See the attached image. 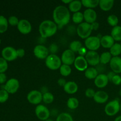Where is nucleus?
<instances>
[{
  "label": "nucleus",
  "mask_w": 121,
  "mask_h": 121,
  "mask_svg": "<svg viewBox=\"0 0 121 121\" xmlns=\"http://www.w3.org/2000/svg\"><path fill=\"white\" fill-rule=\"evenodd\" d=\"M53 18L57 27L60 28H62L70 22V13L69 9L65 6H57L53 11Z\"/></svg>",
  "instance_id": "1"
},
{
  "label": "nucleus",
  "mask_w": 121,
  "mask_h": 121,
  "mask_svg": "<svg viewBox=\"0 0 121 121\" xmlns=\"http://www.w3.org/2000/svg\"><path fill=\"white\" fill-rule=\"evenodd\" d=\"M56 24L52 20H47L42 21L39 26V33L42 38H48L54 35L57 31Z\"/></svg>",
  "instance_id": "2"
},
{
  "label": "nucleus",
  "mask_w": 121,
  "mask_h": 121,
  "mask_svg": "<svg viewBox=\"0 0 121 121\" xmlns=\"http://www.w3.org/2000/svg\"><path fill=\"white\" fill-rule=\"evenodd\" d=\"M61 58L59 57L56 54H51L46 58L45 64L47 67L52 70H56L61 67L62 65Z\"/></svg>",
  "instance_id": "3"
},
{
  "label": "nucleus",
  "mask_w": 121,
  "mask_h": 121,
  "mask_svg": "<svg viewBox=\"0 0 121 121\" xmlns=\"http://www.w3.org/2000/svg\"><path fill=\"white\" fill-rule=\"evenodd\" d=\"M77 34L81 39H87L91 36V34L93 31L92 25L86 22H83L80 24L77 28Z\"/></svg>",
  "instance_id": "4"
},
{
  "label": "nucleus",
  "mask_w": 121,
  "mask_h": 121,
  "mask_svg": "<svg viewBox=\"0 0 121 121\" xmlns=\"http://www.w3.org/2000/svg\"><path fill=\"white\" fill-rule=\"evenodd\" d=\"M121 104L118 99L111 100L108 103L105 107V112L108 116L113 117L120 111Z\"/></svg>",
  "instance_id": "5"
},
{
  "label": "nucleus",
  "mask_w": 121,
  "mask_h": 121,
  "mask_svg": "<svg viewBox=\"0 0 121 121\" xmlns=\"http://www.w3.org/2000/svg\"><path fill=\"white\" fill-rule=\"evenodd\" d=\"M85 47L89 51H96L100 47V38L98 36H90L85 41Z\"/></svg>",
  "instance_id": "6"
},
{
  "label": "nucleus",
  "mask_w": 121,
  "mask_h": 121,
  "mask_svg": "<svg viewBox=\"0 0 121 121\" xmlns=\"http://www.w3.org/2000/svg\"><path fill=\"white\" fill-rule=\"evenodd\" d=\"M1 56L7 61H13L18 58L17 50L11 46L5 47L1 51Z\"/></svg>",
  "instance_id": "7"
},
{
  "label": "nucleus",
  "mask_w": 121,
  "mask_h": 121,
  "mask_svg": "<svg viewBox=\"0 0 121 121\" xmlns=\"http://www.w3.org/2000/svg\"><path fill=\"white\" fill-rule=\"evenodd\" d=\"M35 113L37 118L40 120L44 121L49 119L50 112L46 106L43 105H38L35 109Z\"/></svg>",
  "instance_id": "8"
},
{
  "label": "nucleus",
  "mask_w": 121,
  "mask_h": 121,
  "mask_svg": "<svg viewBox=\"0 0 121 121\" xmlns=\"http://www.w3.org/2000/svg\"><path fill=\"white\" fill-rule=\"evenodd\" d=\"M19 87L20 82L18 80L15 78H11L5 83V85L4 86V89L9 94H14L17 92Z\"/></svg>",
  "instance_id": "9"
},
{
  "label": "nucleus",
  "mask_w": 121,
  "mask_h": 121,
  "mask_svg": "<svg viewBox=\"0 0 121 121\" xmlns=\"http://www.w3.org/2000/svg\"><path fill=\"white\" fill-rule=\"evenodd\" d=\"M27 100L33 105H40L43 101V94L40 91L33 90L30 91L27 96Z\"/></svg>",
  "instance_id": "10"
},
{
  "label": "nucleus",
  "mask_w": 121,
  "mask_h": 121,
  "mask_svg": "<svg viewBox=\"0 0 121 121\" xmlns=\"http://www.w3.org/2000/svg\"><path fill=\"white\" fill-rule=\"evenodd\" d=\"M85 57L91 66H96L100 63V55L96 51H88Z\"/></svg>",
  "instance_id": "11"
},
{
  "label": "nucleus",
  "mask_w": 121,
  "mask_h": 121,
  "mask_svg": "<svg viewBox=\"0 0 121 121\" xmlns=\"http://www.w3.org/2000/svg\"><path fill=\"white\" fill-rule=\"evenodd\" d=\"M75 53L70 49H67L63 52L61 57V60L63 64L70 66L74 64L75 61Z\"/></svg>",
  "instance_id": "12"
},
{
  "label": "nucleus",
  "mask_w": 121,
  "mask_h": 121,
  "mask_svg": "<svg viewBox=\"0 0 121 121\" xmlns=\"http://www.w3.org/2000/svg\"><path fill=\"white\" fill-rule=\"evenodd\" d=\"M34 56L37 59H46L49 55V50L46 46L41 44L37 45L33 50Z\"/></svg>",
  "instance_id": "13"
},
{
  "label": "nucleus",
  "mask_w": 121,
  "mask_h": 121,
  "mask_svg": "<svg viewBox=\"0 0 121 121\" xmlns=\"http://www.w3.org/2000/svg\"><path fill=\"white\" fill-rule=\"evenodd\" d=\"M17 29L21 34H28L31 31L32 26L29 21L26 19H22L19 21Z\"/></svg>",
  "instance_id": "14"
},
{
  "label": "nucleus",
  "mask_w": 121,
  "mask_h": 121,
  "mask_svg": "<svg viewBox=\"0 0 121 121\" xmlns=\"http://www.w3.org/2000/svg\"><path fill=\"white\" fill-rule=\"evenodd\" d=\"M74 66L78 70L80 71V72L85 71L88 68L87 67L88 63L85 57L83 56H80L76 57L75 61L74 62Z\"/></svg>",
  "instance_id": "15"
},
{
  "label": "nucleus",
  "mask_w": 121,
  "mask_h": 121,
  "mask_svg": "<svg viewBox=\"0 0 121 121\" xmlns=\"http://www.w3.org/2000/svg\"><path fill=\"white\" fill-rule=\"evenodd\" d=\"M109 82L107 74L104 73H100L95 78L94 80L95 85L98 88H104L106 87Z\"/></svg>",
  "instance_id": "16"
},
{
  "label": "nucleus",
  "mask_w": 121,
  "mask_h": 121,
  "mask_svg": "<svg viewBox=\"0 0 121 121\" xmlns=\"http://www.w3.org/2000/svg\"><path fill=\"white\" fill-rule=\"evenodd\" d=\"M109 65L112 72L118 74L121 73V57H112Z\"/></svg>",
  "instance_id": "17"
},
{
  "label": "nucleus",
  "mask_w": 121,
  "mask_h": 121,
  "mask_svg": "<svg viewBox=\"0 0 121 121\" xmlns=\"http://www.w3.org/2000/svg\"><path fill=\"white\" fill-rule=\"evenodd\" d=\"M83 17L85 22L91 24L96 22L97 19V14L93 9H86L83 13Z\"/></svg>",
  "instance_id": "18"
},
{
  "label": "nucleus",
  "mask_w": 121,
  "mask_h": 121,
  "mask_svg": "<svg viewBox=\"0 0 121 121\" xmlns=\"http://www.w3.org/2000/svg\"><path fill=\"white\" fill-rule=\"evenodd\" d=\"M109 99V95L106 92L103 91H99L96 92L95 95L93 97L95 101L98 104H105Z\"/></svg>",
  "instance_id": "19"
},
{
  "label": "nucleus",
  "mask_w": 121,
  "mask_h": 121,
  "mask_svg": "<svg viewBox=\"0 0 121 121\" xmlns=\"http://www.w3.org/2000/svg\"><path fill=\"white\" fill-rule=\"evenodd\" d=\"M115 44V40L111 35H105L100 38V45L105 48H111Z\"/></svg>",
  "instance_id": "20"
},
{
  "label": "nucleus",
  "mask_w": 121,
  "mask_h": 121,
  "mask_svg": "<svg viewBox=\"0 0 121 121\" xmlns=\"http://www.w3.org/2000/svg\"><path fill=\"white\" fill-rule=\"evenodd\" d=\"M63 89L65 92L68 94H74L78 91V86L74 82L69 81L66 83L65 86L63 87Z\"/></svg>",
  "instance_id": "21"
},
{
  "label": "nucleus",
  "mask_w": 121,
  "mask_h": 121,
  "mask_svg": "<svg viewBox=\"0 0 121 121\" xmlns=\"http://www.w3.org/2000/svg\"><path fill=\"white\" fill-rule=\"evenodd\" d=\"M114 5L113 0H100L99 7L104 11H109L111 10Z\"/></svg>",
  "instance_id": "22"
},
{
  "label": "nucleus",
  "mask_w": 121,
  "mask_h": 121,
  "mask_svg": "<svg viewBox=\"0 0 121 121\" xmlns=\"http://www.w3.org/2000/svg\"><path fill=\"white\" fill-rule=\"evenodd\" d=\"M82 1H79V0H74V1H72L69 4V9L70 11L75 13L77 12H79L80 9L82 8Z\"/></svg>",
  "instance_id": "23"
},
{
  "label": "nucleus",
  "mask_w": 121,
  "mask_h": 121,
  "mask_svg": "<svg viewBox=\"0 0 121 121\" xmlns=\"http://www.w3.org/2000/svg\"><path fill=\"white\" fill-rule=\"evenodd\" d=\"M99 74L96 69L94 67H91L87 68L85 71V76L88 79H95V78Z\"/></svg>",
  "instance_id": "24"
},
{
  "label": "nucleus",
  "mask_w": 121,
  "mask_h": 121,
  "mask_svg": "<svg viewBox=\"0 0 121 121\" xmlns=\"http://www.w3.org/2000/svg\"><path fill=\"white\" fill-rule=\"evenodd\" d=\"M111 35L115 41H121V26H117L113 27L111 31Z\"/></svg>",
  "instance_id": "25"
},
{
  "label": "nucleus",
  "mask_w": 121,
  "mask_h": 121,
  "mask_svg": "<svg viewBox=\"0 0 121 121\" xmlns=\"http://www.w3.org/2000/svg\"><path fill=\"white\" fill-rule=\"evenodd\" d=\"M81 1L82 5L87 9H93L99 4V0H83Z\"/></svg>",
  "instance_id": "26"
},
{
  "label": "nucleus",
  "mask_w": 121,
  "mask_h": 121,
  "mask_svg": "<svg viewBox=\"0 0 121 121\" xmlns=\"http://www.w3.org/2000/svg\"><path fill=\"white\" fill-rule=\"evenodd\" d=\"M110 53L113 57H118L121 54V43H116L110 48Z\"/></svg>",
  "instance_id": "27"
},
{
  "label": "nucleus",
  "mask_w": 121,
  "mask_h": 121,
  "mask_svg": "<svg viewBox=\"0 0 121 121\" xmlns=\"http://www.w3.org/2000/svg\"><path fill=\"white\" fill-rule=\"evenodd\" d=\"M112 58V56L111 55L110 52H104V53H102L101 55L100 56V63L104 65L109 63Z\"/></svg>",
  "instance_id": "28"
},
{
  "label": "nucleus",
  "mask_w": 121,
  "mask_h": 121,
  "mask_svg": "<svg viewBox=\"0 0 121 121\" xmlns=\"http://www.w3.org/2000/svg\"><path fill=\"white\" fill-rule=\"evenodd\" d=\"M8 24V19L3 15H0V33H4L7 30Z\"/></svg>",
  "instance_id": "29"
},
{
  "label": "nucleus",
  "mask_w": 121,
  "mask_h": 121,
  "mask_svg": "<svg viewBox=\"0 0 121 121\" xmlns=\"http://www.w3.org/2000/svg\"><path fill=\"white\" fill-rule=\"evenodd\" d=\"M79 105V102L77 98L72 97L68 99L67 102V107L72 110L76 109L78 108Z\"/></svg>",
  "instance_id": "30"
},
{
  "label": "nucleus",
  "mask_w": 121,
  "mask_h": 121,
  "mask_svg": "<svg viewBox=\"0 0 121 121\" xmlns=\"http://www.w3.org/2000/svg\"><path fill=\"white\" fill-rule=\"evenodd\" d=\"M83 47L82 44L80 41L78 40H74V41H72L69 45V49L72 50V52H74V53H76L79 51V50Z\"/></svg>",
  "instance_id": "31"
},
{
  "label": "nucleus",
  "mask_w": 121,
  "mask_h": 121,
  "mask_svg": "<svg viewBox=\"0 0 121 121\" xmlns=\"http://www.w3.org/2000/svg\"><path fill=\"white\" fill-rule=\"evenodd\" d=\"M59 69H60V73L61 75L64 77H67L69 76L72 72V68L70 66L64 65V64L61 65Z\"/></svg>",
  "instance_id": "32"
},
{
  "label": "nucleus",
  "mask_w": 121,
  "mask_h": 121,
  "mask_svg": "<svg viewBox=\"0 0 121 121\" xmlns=\"http://www.w3.org/2000/svg\"><path fill=\"white\" fill-rule=\"evenodd\" d=\"M84 20L83 13L81 12H77V13H74L72 16V20L73 22L75 24H80L82 23L83 20Z\"/></svg>",
  "instance_id": "33"
},
{
  "label": "nucleus",
  "mask_w": 121,
  "mask_h": 121,
  "mask_svg": "<svg viewBox=\"0 0 121 121\" xmlns=\"http://www.w3.org/2000/svg\"><path fill=\"white\" fill-rule=\"evenodd\" d=\"M56 121H73V119L69 113L63 112L58 115Z\"/></svg>",
  "instance_id": "34"
},
{
  "label": "nucleus",
  "mask_w": 121,
  "mask_h": 121,
  "mask_svg": "<svg viewBox=\"0 0 121 121\" xmlns=\"http://www.w3.org/2000/svg\"><path fill=\"white\" fill-rule=\"evenodd\" d=\"M108 23L111 26H112L113 27H116L118 26V24L119 22V19L118 17L116 15L112 14V15H109L108 17L107 18Z\"/></svg>",
  "instance_id": "35"
},
{
  "label": "nucleus",
  "mask_w": 121,
  "mask_h": 121,
  "mask_svg": "<svg viewBox=\"0 0 121 121\" xmlns=\"http://www.w3.org/2000/svg\"><path fill=\"white\" fill-rule=\"evenodd\" d=\"M54 98L53 95L50 92H47L43 94V101L46 104H50L54 100Z\"/></svg>",
  "instance_id": "36"
},
{
  "label": "nucleus",
  "mask_w": 121,
  "mask_h": 121,
  "mask_svg": "<svg viewBox=\"0 0 121 121\" xmlns=\"http://www.w3.org/2000/svg\"><path fill=\"white\" fill-rule=\"evenodd\" d=\"M8 65L7 60L3 57H0V73H5L8 69Z\"/></svg>",
  "instance_id": "37"
},
{
  "label": "nucleus",
  "mask_w": 121,
  "mask_h": 121,
  "mask_svg": "<svg viewBox=\"0 0 121 121\" xmlns=\"http://www.w3.org/2000/svg\"><path fill=\"white\" fill-rule=\"evenodd\" d=\"M9 93L5 89H2L0 90V103H4L8 99Z\"/></svg>",
  "instance_id": "38"
},
{
  "label": "nucleus",
  "mask_w": 121,
  "mask_h": 121,
  "mask_svg": "<svg viewBox=\"0 0 121 121\" xmlns=\"http://www.w3.org/2000/svg\"><path fill=\"white\" fill-rule=\"evenodd\" d=\"M19 21L20 20H18V18L14 15L10 16L8 18V24L12 26H17V25L18 24Z\"/></svg>",
  "instance_id": "39"
},
{
  "label": "nucleus",
  "mask_w": 121,
  "mask_h": 121,
  "mask_svg": "<svg viewBox=\"0 0 121 121\" xmlns=\"http://www.w3.org/2000/svg\"><path fill=\"white\" fill-rule=\"evenodd\" d=\"M112 82L115 85H120L121 84V76L118 74H116L112 78Z\"/></svg>",
  "instance_id": "40"
},
{
  "label": "nucleus",
  "mask_w": 121,
  "mask_h": 121,
  "mask_svg": "<svg viewBox=\"0 0 121 121\" xmlns=\"http://www.w3.org/2000/svg\"><path fill=\"white\" fill-rule=\"evenodd\" d=\"M95 91L92 88H87L85 91V95L89 98H93L95 95Z\"/></svg>",
  "instance_id": "41"
},
{
  "label": "nucleus",
  "mask_w": 121,
  "mask_h": 121,
  "mask_svg": "<svg viewBox=\"0 0 121 121\" xmlns=\"http://www.w3.org/2000/svg\"><path fill=\"white\" fill-rule=\"evenodd\" d=\"M58 46L55 43H53L49 47V50H48L52 53V54H56L55 53H57L58 51Z\"/></svg>",
  "instance_id": "42"
},
{
  "label": "nucleus",
  "mask_w": 121,
  "mask_h": 121,
  "mask_svg": "<svg viewBox=\"0 0 121 121\" xmlns=\"http://www.w3.org/2000/svg\"><path fill=\"white\" fill-rule=\"evenodd\" d=\"M17 57L20 58H22L25 55V50L23 48H18L17 50Z\"/></svg>",
  "instance_id": "43"
},
{
  "label": "nucleus",
  "mask_w": 121,
  "mask_h": 121,
  "mask_svg": "<svg viewBox=\"0 0 121 121\" xmlns=\"http://www.w3.org/2000/svg\"><path fill=\"white\" fill-rule=\"evenodd\" d=\"M87 49H86V48H85V47H82V48L79 50V52H78V53H79V56H83V57H85V56H86V54H87Z\"/></svg>",
  "instance_id": "44"
},
{
  "label": "nucleus",
  "mask_w": 121,
  "mask_h": 121,
  "mask_svg": "<svg viewBox=\"0 0 121 121\" xmlns=\"http://www.w3.org/2000/svg\"><path fill=\"white\" fill-rule=\"evenodd\" d=\"M7 82V76L5 73H0V84H3Z\"/></svg>",
  "instance_id": "45"
},
{
  "label": "nucleus",
  "mask_w": 121,
  "mask_h": 121,
  "mask_svg": "<svg viewBox=\"0 0 121 121\" xmlns=\"http://www.w3.org/2000/svg\"><path fill=\"white\" fill-rule=\"evenodd\" d=\"M96 69L98 70V73H101L102 72H104V70H105V67L104 65H102V64L100 63H99L98 66H96Z\"/></svg>",
  "instance_id": "46"
},
{
  "label": "nucleus",
  "mask_w": 121,
  "mask_h": 121,
  "mask_svg": "<svg viewBox=\"0 0 121 121\" xmlns=\"http://www.w3.org/2000/svg\"><path fill=\"white\" fill-rule=\"evenodd\" d=\"M57 83L60 86H63V87H64V86H65V85L66 84V83H67V82L66 81V79H65L64 78H60V79L58 80Z\"/></svg>",
  "instance_id": "47"
},
{
  "label": "nucleus",
  "mask_w": 121,
  "mask_h": 121,
  "mask_svg": "<svg viewBox=\"0 0 121 121\" xmlns=\"http://www.w3.org/2000/svg\"><path fill=\"white\" fill-rule=\"evenodd\" d=\"M115 74H116V73H115L114 72H112H112H109L107 74V76H108V78L109 80V81H112V78H113V76H114Z\"/></svg>",
  "instance_id": "48"
},
{
  "label": "nucleus",
  "mask_w": 121,
  "mask_h": 121,
  "mask_svg": "<svg viewBox=\"0 0 121 121\" xmlns=\"http://www.w3.org/2000/svg\"><path fill=\"white\" fill-rule=\"evenodd\" d=\"M91 25H92V28H93V30H97L99 28V23H98V22H93V23L91 24Z\"/></svg>",
  "instance_id": "49"
},
{
  "label": "nucleus",
  "mask_w": 121,
  "mask_h": 121,
  "mask_svg": "<svg viewBox=\"0 0 121 121\" xmlns=\"http://www.w3.org/2000/svg\"><path fill=\"white\" fill-rule=\"evenodd\" d=\"M72 1V0H67V1H65V0H63V1H61V2H63V3L65 4H69Z\"/></svg>",
  "instance_id": "50"
},
{
  "label": "nucleus",
  "mask_w": 121,
  "mask_h": 121,
  "mask_svg": "<svg viewBox=\"0 0 121 121\" xmlns=\"http://www.w3.org/2000/svg\"><path fill=\"white\" fill-rule=\"evenodd\" d=\"M114 121H121V115L119 116V117H118L117 118H116Z\"/></svg>",
  "instance_id": "51"
},
{
  "label": "nucleus",
  "mask_w": 121,
  "mask_h": 121,
  "mask_svg": "<svg viewBox=\"0 0 121 121\" xmlns=\"http://www.w3.org/2000/svg\"><path fill=\"white\" fill-rule=\"evenodd\" d=\"M44 121H53L52 120V119H47V120H46Z\"/></svg>",
  "instance_id": "52"
},
{
  "label": "nucleus",
  "mask_w": 121,
  "mask_h": 121,
  "mask_svg": "<svg viewBox=\"0 0 121 121\" xmlns=\"http://www.w3.org/2000/svg\"><path fill=\"white\" fill-rule=\"evenodd\" d=\"M1 39H0V44H1Z\"/></svg>",
  "instance_id": "53"
},
{
  "label": "nucleus",
  "mask_w": 121,
  "mask_h": 121,
  "mask_svg": "<svg viewBox=\"0 0 121 121\" xmlns=\"http://www.w3.org/2000/svg\"><path fill=\"white\" fill-rule=\"evenodd\" d=\"M120 111H121V108H120Z\"/></svg>",
  "instance_id": "54"
},
{
  "label": "nucleus",
  "mask_w": 121,
  "mask_h": 121,
  "mask_svg": "<svg viewBox=\"0 0 121 121\" xmlns=\"http://www.w3.org/2000/svg\"></svg>",
  "instance_id": "55"
}]
</instances>
